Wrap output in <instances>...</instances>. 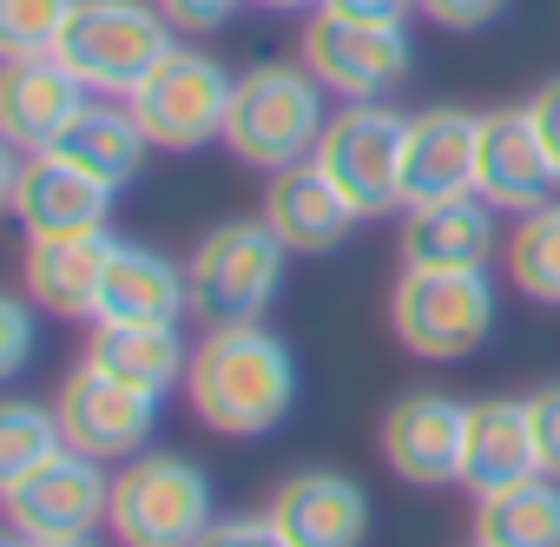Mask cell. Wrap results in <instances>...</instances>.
<instances>
[{
	"instance_id": "obj_33",
	"label": "cell",
	"mask_w": 560,
	"mask_h": 547,
	"mask_svg": "<svg viewBox=\"0 0 560 547\" xmlns=\"http://www.w3.org/2000/svg\"><path fill=\"white\" fill-rule=\"evenodd\" d=\"M527 119H534V132H540V146H547V159H553V172H560V73H547V80L527 93Z\"/></svg>"
},
{
	"instance_id": "obj_15",
	"label": "cell",
	"mask_w": 560,
	"mask_h": 547,
	"mask_svg": "<svg viewBox=\"0 0 560 547\" xmlns=\"http://www.w3.org/2000/svg\"><path fill=\"white\" fill-rule=\"evenodd\" d=\"M93 93L60 67V54H14L0 67V139L21 152H54Z\"/></svg>"
},
{
	"instance_id": "obj_8",
	"label": "cell",
	"mask_w": 560,
	"mask_h": 547,
	"mask_svg": "<svg viewBox=\"0 0 560 547\" xmlns=\"http://www.w3.org/2000/svg\"><path fill=\"white\" fill-rule=\"evenodd\" d=\"M231 93H237V80H231L211 54L172 47V54L145 73V86H139L126 106H132V119L145 126L152 152H198V146L224 139Z\"/></svg>"
},
{
	"instance_id": "obj_23",
	"label": "cell",
	"mask_w": 560,
	"mask_h": 547,
	"mask_svg": "<svg viewBox=\"0 0 560 547\" xmlns=\"http://www.w3.org/2000/svg\"><path fill=\"white\" fill-rule=\"evenodd\" d=\"M86 363L165 403V389H178L191 370V344L178 337V324H93Z\"/></svg>"
},
{
	"instance_id": "obj_9",
	"label": "cell",
	"mask_w": 560,
	"mask_h": 547,
	"mask_svg": "<svg viewBox=\"0 0 560 547\" xmlns=\"http://www.w3.org/2000/svg\"><path fill=\"white\" fill-rule=\"evenodd\" d=\"M0 508H8L14 534H40V540H93V527H106L113 508V475L93 455H47L40 468L0 481Z\"/></svg>"
},
{
	"instance_id": "obj_38",
	"label": "cell",
	"mask_w": 560,
	"mask_h": 547,
	"mask_svg": "<svg viewBox=\"0 0 560 547\" xmlns=\"http://www.w3.org/2000/svg\"><path fill=\"white\" fill-rule=\"evenodd\" d=\"M468 547H481V540H468Z\"/></svg>"
},
{
	"instance_id": "obj_32",
	"label": "cell",
	"mask_w": 560,
	"mask_h": 547,
	"mask_svg": "<svg viewBox=\"0 0 560 547\" xmlns=\"http://www.w3.org/2000/svg\"><path fill=\"white\" fill-rule=\"evenodd\" d=\"M501 8H508V0H416V14L435 21V27H448V34H475V27H488Z\"/></svg>"
},
{
	"instance_id": "obj_35",
	"label": "cell",
	"mask_w": 560,
	"mask_h": 547,
	"mask_svg": "<svg viewBox=\"0 0 560 547\" xmlns=\"http://www.w3.org/2000/svg\"><path fill=\"white\" fill-rule=\"evenodd\" d=\"M324 14H343V21H376V27H409L416 0H324Z\"/></svg>"
},
{
	"instance_id": "obj_12",
	"label": "cell",
	"mask_w": 560,
	"mask_h": 547,
	"mask_svg": "<svg viewBox=\"0 0 560 547\" xmlns=\"http://www.w3.org/2000/svg\"><path fill=\"white\" fill-rule=\"evenodd\" d=\"M0 191H8V211L21 218L27 237L106 231V211H113V185L93 178V172H80L60 152H21V146H8Z\"/></svg>"
},
{
	"instance_id": "obj_4",
	"label": "cell",
	"mask_w": 560,
	"mask_h": 547,
	"mask_svg": "<svg viewBox=\"0 0 560 547\" xmlns=\"http://www.w3.org/2000/svg\"><path fill=\"white\" fill-rule=\"evenodd\" d=\"M172 34L178 27L159 14V0H80L54 54L86 93L132 100L145 73L172 54Z\"/></svg>"
},
{
	"instance_id": "obj_13",
	"label": "cell",
	"mask_w": 560,
	"mask_h": 547,
	"mask_svg": "<svg viewBox=\"0 0 560 547\" xmlns=\"http://www.w3.org/2000/svg\"><path fill=\"white\" fill-rule=\"evenodd\" d=\"M383 462L409 488H462L468 475V403L442 389H409L383 416Z\"/></svg>"
},
{
	"instance_id": "obj_27",
	"label": "cell",
	"mask_w": 560,
	"mask_h": 547,
	"mask_svg": "<svg viewBox=\"0 0 560 547\" xmlns=\"http://www.w3.org/2000/svg\"><path fill=\"white\" fill-rule=\"evenodd\" d=\"M60 449H67V435H60V416L47 403H8L0 409V481L40 468Z\"/></svg>"
},
{
	"instance_id": "obj_17",
	"label": "cell",
	"mask_w": 560,
	"mask_h": 547,
	"mask_svg": "<svg viewBox=\"0 0 560 547\" xmlns=\"http://www.w3.org/2000/svg\"><path fill=\"white\" fill-rule=\"evenodd\" d=\"M475 146H481V113H462V106H422V113H409V159H402L409 205L468 198L475 191Z\"/></svg>"
},
{
	"instance_id": "obj_14",
	"label": "cell",
	"mask_w": 560,
	"mask_h": 547,
	"mask_svg": "<svg viewBox=\"0 0 560 547\" xmlns=\"http://www.w3.org/2000/svg\"><path fill=\"white\" fill-rule=\"evenodd\" d=\"M475 191L494 205V211H534L560 191V172L527 119V106H501V113H481V146H475Z\"/></svg>"
},
{
	"instance_id": "obj_24",
	"label": "cell",
	"mask_w": 560,
	"mask_h": 547,
	"mask_svg": "<svg viewBox=\"0 0 560 547\" xmlns=\"http://www.w3.org/2000/svg\"><path fill=\"white\" fill-rule=\"evenodd\" d=\"M54 152H60V159H73L80 172H93V178H106V185L119 191V185H132V178H139V165H145L152 139H145V126L132 119V106L86 100V106H80V119L60 132V146H54Z\"/></svg>"
},
{
	"instance_id": "obj_11",
	"label": "cell",
	"mask_w": 560,
	"mask_h": 547,
	"mask_svg": "<svg viewBox=\"0 0 560 547\" xmlns=\"http://www.w3.org/2000/svg\"><path fill=\"white\" fill-rule=\"evenodd\" d=\"M54 416H60V435H67L73 455L132 462V455H145V442L159 429V396L106 376L100 363H80V370H67V383L54 396Z\"/></svg>"
},
{
	"instance_id": "obj_31",
	"label": "cell",
	"mask_w": 560,
	"mask_h": 547,
	"mask_svg": "<svg viewBox=\"0 0 560 547\" xmlns=\"http://www.w3.org/2000/svg\"><path fill=\"white\" fill-rule=\"evenodd\" d=\"M198 547H291V540L270 514H231V521H211V534Z\"/></svg>"
},
{
	"instance_id": "obj_2",
	"label": "cell",
	"mask_w": 560,
	"mask_h": 547,
	"mask_svg": "<svg viewBox=\"0 0 560 547\" xmlns=\"http://www.w3.org/2000/svg\"><path fill=\"white\" fill-rule=\"evenodd\" d=\"M324 100H330V86L304 60H257L237 73L218 146H231V159H244L250 172H291V165L317 159V139L330 126Z\"/></svg>"
},
{
	"instance_id": "obj_25",
	"label": "cell",
	"mask_w": 560,
	"mask_h": 547,
	"mask_svg": "<svg viewBox=\"0 0 560 547\" xmlns=\"http://www.w3.org/2000/svg\"><path fill=\"white\" fill-rule=\"evenodd\" d=\"M475 540L481 547H560V481L527 475L501 494L475 501Z\"/></svg>"
},
{
	"instance_id": "obj_16",
	"label": "cell",
	"mask_w": 560,
	"mask_h": 547,
	"mask_svg": "<svg viewBox=\"0 0 560 547\" xmlns=\"http://www.w3.org/2000/svg\"><path fill=\"white\" fill-rule=\"evenodd\" d=\"M291 547H363L370 540V494L343 468H298L277 481L270 508Z\"/></svg>"
},
{
	"instance_id": "obj_29",
	"label": "cell",
	"mask_w": 560,
	"mask_h": 547,
	"mask_svg": "<svg viewBox=\"0 0 560 547\" xmlns=\"http://www.w3.org/2000/svg\"><path fill=\"white\" fill-rule=\"evenodd\" d=\"M34 298H0V376H21L27 357H34Z\"/></svg>"
},
{
	"instance_id": "obj_34",
	"label": "cell",
	"mask_w": 560,
	"mask_h": 547,
	"mask_svg": "<svg viewBox=\"0 0 560 547\" xmlns=\"http://www.w3.org/2000/svg\"><path fill=\"white\" fill-rule=\"evenodd\" d=\"M159 14L178 27V34H211L237 14V0H159Z\"/></svg>"
},
{
	"instance_id": "obj_20",
	"label": "cell",
	"mask_w": 560,
	"mask_h": 547,
	"mask_svg": "<svg viewBox=\"0 0 560 547\" xmlns=\"http://www.w3.org/2000/svg\"><path fill=\"white\" fill-rule=\"evenodd\" d=\"M494 251H501L494 205L481 191L402 211V264H416V270H488Z\"/></svg>"
},
{
	"instance_id": "obj_30",
	"label": "cell",
	"mask_w": 560,
	"mask_h": 547,
	"mask_svg": "<svg viewBox=\"0 0 560 547\" xmlns=\"http://www.w3.org/2000/svg\"><path fill=\"white\" fill-rule=\"evenodd\" d=\"M527 416H534V442H540V475L560 481V383L527 389Z\"/></svg>"
},
{
	"instance_id": "obj_19",
	"label": "cell",
	"mask_w": 560,
	"mask_h": 547,
	"mask_svg": "<svg viewBox=\"0 0 560 547\" xmlns=\"http://www.w3.org/2000/svg\"><path fill=\"white\" fill-rule=\"evenodd\" d=\"M264 224L291 244V257H298V251L317 257V251H337L363 218H357L350 198L330 185V172H324L317 159H304V165H291V172H270V185H264Z\"/></svg>"
},
{
	"instance_id": "obj_1",
	"label": "cell",
	"mask_w": 560,
	"mask_h": 547,
	"mask_svg": "<svg viewBox=\"0 0 560 547\" xmlns=\"http://www.w3.org/2000/svg\"><path fill=\"white\" fill-rule=\"evenodd\" d=\"M185 403L211 435H231V442L270 435L298 403V357L264 324H218L191 344Z\"/></svg>"
},
{
	"instance_id": "obj_21",
	"label": "cell",
	"mask_w": 560,
	"mask_h": 547,
	"mask_svg": "<svg viewBox=\"0 0 560 547\" xmlns=\"http://www.w3.org/2000/svg\"><path fill=\"white\" fill-rule=\"evenodd\" d=\"M527 475H540V442H534L527 396L468 403V475H462V488L481 501V494H501Z\"/></svg>"
},
{
	"instance_id": "obj_6",
	"label": "cell",
	"mask_w": 560,
	"mask_h": 547,
	"mask_svg": "<svg viewBox=\"0 0 560 547\" xmlns=\"http://www.w3.org/2000/svg\"><path fill=\"white\" fill-rule=\"evenodd\" d=\"M389 330L422 363L475 357L488 344V330H494L488 270H416V264H402V278L389 291Z\"/></svg>"
},
{
	"instance_id": "obj_10",
	"label": "cell",
	"mask_w": 560,
	"mask_h": 547,
	"mask_svg": "<svg viewBox=\"0 0 560 547\" xmlns=\"http://www.w3.org/2000/svg\"><path fill=\"white\" fill-rule=\"evenodd\" d=\"M298 60L343 100H389V93H402V80L416 67V47H409V27L343 21V14L317 8L304 40H298Z\"/></svg>"
},
{
	"instance_id": "obj_36",
	"label": "cell",
	"mask_w": 560,
	"mask_h": 547,
	"mask_svg": "<svg viewBox=\"0 0 560 547\" xmlns=\"http://www.w3.org/2000/svg\"><path fill=\"white\" fill-rule=\"evenodd\" d=\"M257 8H270V14H304V8H311V14H317L324 0H257Z\"/></svg>"
},
{
	"instance_id": "obj_18",
	"label": "cell",
	"mask_w": 560,
	"mask_h": 547,
	"mask_svg": "<svg viewBox=\"0 0 560 547\" xmlns=\"http://www.w3.org/2000/svg\"><path fill=\"white\" fill-rule=\"evenodd\" d=\"M113 251H119V244H113L106 231L27 237V257H21V291H27L47 317H86V324H93Z\"/></svg>"
},
{
	"instance_id": "obj_28",
	"label": "cell",
	"mask_w": 560,
	"mask_h": 547,
	"mask_svg": "<svg viewBox=\"0 0 560 547\" xmlns=\"http://www.w3.org/2000/svg\"><path fill=\"white\" fill-rule=\"evenodd\" d=\"M80 0H0V54H54Z\"/></svg>"
},
{
	"instance_id": "obj_7",
	"label": "cell",
	"mask_w": 560,
	"mask_h": 547,
	"mask_svg": "<svg viewBox=\"0 0 560 547\" xmlns=\"http://www.w3.org/2000/svg\"><path fill=\"white\" fill-rule=\"evenodd\" d=\"M402 159H409V113H396L389 100H350L343 113H330L317 139V165L330 172V185L350 198L357 218H389L409 205Z\"/></svg>"
},
{
	"instance_id": "obj_26",
	"label": "cell",
	"mask_w": 560,
	"mask_h": 547,
	"mask_svg": "<svg viewBox=\"0 0 560 547\" xmlns=\"http://www.w3.org/2000/svg\"><path fill=\"white\" fill-rule=\"evenodd\" d=\"M501 264H508V284L534 304H560V198L534 205L514 218L508 244H501Z\"/></svg>"
},
{
	"instance_id": "obj_22",
	"label": "cell",
	"mask_w": 560,
	"mask_h": 547,
	"mask_svg": "<svg viewBox=\"0 0 560 547\" xmlns=\"http://www.w3.org/2000/svg\"><path fill=\"white\" fill-rule=\"evenodd\" d=\"M185 311H191L185 264H172L165 251H145V244L113 251L93 324H178Z\"/></svg>"
},
{
	"instance_id": "obj_5",
	"label": "cell",
	"mask_w": 560,
	"mask_h": 547,
	"mask_svg": "<svg viewBox=\"0 0 560 547\" xmlns=\"http://www.w3.org/2000/svg\"><path fill=\"white\" fill-rule=\"evenodd\" d=\"M211 475L185 455H132L113 468L106 527L119 547H198L211 534Z\"/></svg>"
},
{
	"instance_id": "obj_3",
	"label": "cell",
	"mask_w": 560,
	"mask_h": 547,
	"mask_svg": "<svg viewBox=\"0 0 560 547\" xmlns=\"http://www.w3.org/2000/svg\"><path fill=\"white\" fill-rule=\"evenodd\" d=\"M284 257L291 244L277 237L264 218H224L191 244L185 284H191V311L205 317V330L218 324H264V304L284 284Z\"/></svg>"
},
{
	"instance_id": "obj_37",
	"label": "cell",
	"mask_w": 560,
	"mask_h": 547,
	"mask_svg": "<svg viewBox=\"0 0 560 547\" xmlns=\"http://www.w3.org/2000/svg\"><path fill=\"white\" fill-rule=\"evenodd\" d=\"M8 547H93V540H40V534H14Z\"/></svg>"
}]
</instances>
